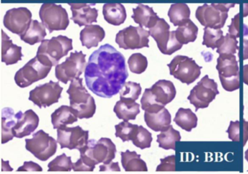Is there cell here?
Here are the masks:
<instances>
[{
    "instance_id": "2",
    "label": "cell",
    "mask_w": 248,
    "mask_h": 174,
    "mask_svg": "<svg viewBox=\"0 0 248 174\" xmlns=\"http://www.w3.org/2000/svg\"><path fill=\"white\" fill-rule=\"evenodd\" d=\"M72 49V39L59 35L50 39H44L39 46L36 56L46 65L56 66L60 59L66 56Z\"/></svg>"
},
{
    "instance_id": "11",
    "label": "cell",
    "mask_w": 248,
    "mask_h": 174,
    "mask_svg": "<svg viewBox=\"0 0 248 174\" xmlns=\"http://www.w3.org/2000/svg\"><path fill=\"white\" fill-rule=\"evenodd\" d=\"M86 55L81 52H71L64 62L56 66V77L64 84L79 78L87 66Z\"/></svg>"
},
{
    "instance_id": "27",
    "label": "cell",
    "mask_w": 248,
    "mask_h": 174,
    "mask_svg": "<svg viewBox=\"0 0 248 174\" xmlns=\"http://www.w3.org/2000/svg\"><path fill=\"white\" fill-rule=\"evenodd\" d=\"M114 112L119 119L124 121L135 120L140 113V104L136 102L120 100L116 103Z\"/></svg>"
},
{
    "instance_id": "41",
    "label": "cell",
    "mask_w": 248,
    "mask_h": 174,
    "mask_svg": "<svg viewBox=\"0 0 248 174\" xmlns=\"http://www.w3.org/2000/svg\"><path fill=\"white\" fill-rule=\"evenodd\" d=\"M127 63L130 71L136 74L143 73L148 67L147 58L140 53L133 54L129 58Z\"/></svg>"
},
{
    "instance_id": "44",
    "label": "cell",
    "mask_w": 248,
    "mask_h": 174,
    "mask_svg": "<svg viewBox=\"0 0 248 174\" xmlns=\"http://www.w3.org/2000/svg\"><path fill=\"white\" fill-rule=\"evenodd\" d=\"M160 165H158L156 171H175V155H170L160 160Z\"/></svg>"
},
{
    "instance_id": "47",
    "label": "cell",
    "mask_w": 248,
    "mask_h": 174,
    "mask_svg": "<svg viewBox=\"0 0 248 174\" xmlns=\"http://www.w3.org/2000/svg\"><path fill=\"white\" fill-rule=\"evenodd\" d=\"M100 171H106V172H110V171H120V165L117 162H111L108 164H104L100 165Z\"/></svg>"
},
{
    "instance_id": "1",
    "label": "cell",
    "mask_w": 248,
    "mask_h": 174,
    "mask_svg": "<svg viewBox=\"0 0 248 174\" xmlns=\"http://www.w3.org/2000/svg\"><path fill=\"white\" fill-rule=\"evenodd\" d=\"M128 75L124 55L108 44L90 56L85 71L87 87L103 98H111L120 93Z\"/></svg>"
},
{
    "instance_id": "21",
    "label": "cell",
    "mask_w": 248,
    "mask_h": 174,
    "mask_svg": "<svg viewBox=\"0 0 248 174\" xmlns=\"http://www.w3.org/2000/svg\"><path fill=\"white\" fill-rule=\"evenodd\" d=\"M150 89L155 100L163 105L169 104L176 96V89L173 83L168 80H159Z\"/></svg>"
},
{
    "instance_id": "4",
    "label": "cell",
    "mask_w": 248,
    "mask_h": 174,
    "mask_svg": "<svg viewBox=\"0 0 248 174\" xmlns=\"http://www.w3.org/2000/svg\"><path fill=\"white\" fill-rule=\"evenodd\" d=\"M80 158L95 164L103 162L108 164L115 158L117 148L112 141L108 138H101L99 140L91 139L86 146L79 150Z\"/></svg>"
},
{
    "instance_id": "24",
    "label": "cell",
    "mask_w": 248,
    "mask_h": 174,
    "mask_svg": "<svg viewBox=\"0 0 248 174\" xmlns=\"http://www.w3.org/2000/svg\"><path fill=\"white\" fill-rule=\"evenodd\" d=\"M106 36L104 29L98 25H88L80 32V41L82 46L88 49L96 47Z\"/></svg>"
},
{
    "instance_id": "45",
    "label": "cell",
    "mask_w": 248,
    "mask_h": 174,
    "mask_svg": "<svg viewBox=\"0 0 248 174\" xmlns=\"http://www.w3.org/2000/svg\"><path fill=\"white\" fill-rule=\"evenodd\" d=\"M240 14L238 13L232 20V24L229 26V32L236 38L240 36Z\"/></svg>"
},
{
    "instance_id": "29",
    "label": "cell",
    "mask_w": 248,
    "mask_h": 174,
    "mask_svg": "<svg viewBox=\"0 0 248 174\" xmlns=\"http://www.w3.org/2000/svg\"><path fill=\"white\" fill-rule=\"evenodd\" d=\"M17 119L14 109L5 107L2 110V143L5 144L14 139V127Z\"/></svg>"
},
{
    "instance_id": "16",
    "label": "cell",
    "mask_w": 248,
    "mask_h": 174,
    "mask_svg": "<svg viewBox=\"0 0 248 174\" xmlns=\"http://www.w3.org/2000/svg\"><path fill=\"white\" fill-rule=\"evenodd\" d=\"M89 137V130H85L79 126L58 129L57 142L61 148L80 150L86 146Z\"/></svg>"
},
{
    "instance_id": "33",
    "label": "cell",
    "mask_w": 248,
    "mask_h": 174,
    "mask_svg": "<svg viewBox=\"0 0 248 174\" xmlns=\"http://www.w3.org/2000/svg\"><path fill=\"white\" fill-rule=\"evenodd\" d=\"M189 7L184 3H175L172 4L168 11V16L171 23L175 26H179L182 23L190 19Z\"/></svg>"
},
{
    "instance_id": "39",
    "label": "cell",
    "mask_w": 248,
    "mask_h": 174,
    "mask_svg": "<svg viewBox=\"0 0 248 174\" xmlns=\"http://www.w3.org/2000/svg\"><path fill=\"white\" fill-rule=\"evenodd\" d=\"M48 171H65L69 172L73 169V163L71 157H67L66 154H62L56 157L48 164Z\"/></svg>"
},
{
    "instance_id": "23",
    "label": "cell",
    "mask_w": 248,
    "mask_h": 174,
    "mask_svg": "<svg viewBox=\"0 0 248 174\" xmlns=\"http://www.w3.org/2000/svg\"><path fill=\"white\" fill-rule=\"evenodd\" d=\"M78 120V113L71 106H61L51 115L52 124L54 129L66 127L68 125L73 124Z\"/></svg>"
},
{
    "instance_id": "13",
    "label": "cell",
    "mask_w": 248,
    "mask_h": 174,
    "mask_svg": "<svg viewBox=\"0 0 248 174\" xmlns=\"http://www.w3.org/2000/svg\"><path fill=\"white\" fill-rule=\"evenodd\" d=\"M218 94L217 83L206 75L191 90L188 100L195 107V111H197L199 109L208 107Z\"/></svg>"
},
{
    "instance_id": "3",
    "label": "cell",
    "mask_w": 248,
    "mask_h": 174,
    "mask_svg": "<svg viewBox=\"0 0 248 174\" xmlns=\"http://www.w3.org/2000/svg\"><path fill=\"white\" fill-rule=\"evenodd\" d=\"M66 92L69 95L70 106L76 110L78 118H91L96 110L95 100L82 84V78H75L71 81Z\"/></svg>"
},
{
    "instance_id": "15",
    "label": "cell",
    "mask_w": 248,
    "mask_h": 174,
    "mask_svg": "<svg viewBox=\"0 0 248 174\" xmlns=\"http://www.w3.org/2000/svg\"><path fill=\"white\" fill-rule=\"evenodd\" d=\"M62 91L63 87H61L59 82L50 81L46 84L37 86L31 90L29 100L40 108L50 107L52 104L59 102Z\"/></svg>"
},
{
    "instance_id": "43",
    "label": "cell",
    "mask_w": 248,
    "mask_h": 174,
    "mask_svg": "<svg viewBox=\"0 0 248 174\" xmlns=\"http://www.w3.org/2000/svg\"><path fill=\"white\" fill-rule=\"evenodd\" d=\"M140 104H141L142 110L148 112L155 111L165 107V105L159 104L155 100L150 88L145 89L143 97L140 100Z\"/></svg>"
},
{
    "instance_id": "32",
    "label": "cell",
    "mask_w": 248,
    "mask_h": 174,
    "mask_svg": "<svg viewBox=\"0 0 248 174\" xmlns=\"http://www.w3.org/2000/svg\"><path fill=\"white\" fill-rule=\"evenodd\" d=\"M197 121H198V118L191 109H185L182 107L178 110L174 118V122L178 126L188 132L191 131L193 129L197 127Z\"/></svg>"
},
{
    "instance_id": "19",
    "label": "cell",
    "mask_w": 248,
    "mask_h": 174,
    "mask_svg": "<svg viewBox=\"0 0 248 174\" xmlns=\"http://www.w3.org/2000/svg\"><path fill=\"white\" fill-rule=\"evenodd\" d=\"M72 17H71L75 23L78 26H88L93 23H96L98 16V10L91 7L95 4H85V3H69Z\"/></svg>"
},
{
    "instance_id": "6",
    "label": "cell",
    "mask_w": 248,
    "mask_h": 174,
    "mask_svg": "<svg viewBox=\"0 0 248 174\" xmlns=\"http://www.w3.org/2000/svg\"><path fill=\"white\" fill-rule=\"evenodd\" d=\"M216 69L222 87L227 91L239 89V69L236 56L233 54H221L217 59Z\"/></svg>"
},
{
    "instance_id": "30",
    "label": "cell",
    "mask_w": 248,
    "mask_h": 174,
    "mask_svg": "<svg viewBox=\"0 0 248 174\" xmlns=\"http://www.w3.org/2000/svg\"><path fill=\"white\" fill-rule=\"evenodd\" d=\"M122 165L125 171H147L146 162L136 152L126 150L122 152Z\"/></svg>"
},
{
    "instance_id": "50",
    "label": "cell",
    "mask_w": 248,
    "mask_h": 174,
    "mask_svg": "<svg viewBox=\"0 0 248 174\" xmlns=\"http://www.w3.org/2000/svg\"><path fill=\"white\" fill-rule=\"evenodd\" d=\"M245 160H246L248 161V149H247L246 152H245Z\"/></svg>"
},
{
    "instance_id": "12",
    "label": "cell",
    "mask_w": 248,
    "mask_h": 174,
    "mask_svg": "<svg viewBox=\"0 0 248 174\" xmlns=\"http://www.w3.org/2000/svg\"><path fill=\"white\" fill-rule=\"evenodd\" d=\"M52 67L42 62L37 56L29 61L16 73L14 79L18 87L26 88L48 75Z\"/></svg>"
},
{
    "instance_id": "9",
    "label": "cell",
    "mask_w": 248,
    "mask_h": 174,
    "mask_svg": "<svg viewBox=\"0 0 248 174\" xmlns=\"http://www.w3.org/2000/svg\"><path fill=\"white\" fill-rule=\"evenodd\" d=\"M57 147L56 139L43 130L36 132L31 139H26V149L41 161H47L53 157Z\"/></svg>"
},
{
    "instance_id": "35",
    "label": "cell",
    "mask_w": 248,
    "mask_h": 174,
    "mask_svg": "<svg viewBox=\"0 0 248 174\" xmlns=\"http://www.w3.org/2000/svg\"><path fill=\"white\" fill-rule=\"evenodd\" d=\"M229 133V138L233 142H239L241 140V135L243 138V146H245L248 141V122L243 119L241 124L239 120L231 121L229 129L226 130Z\"/></svg>"
},
{
    "instance_id": "10",
    "label": "cell",
    "mask_w": 248,
    "mask_h": 174,
    "mask_svg": "<svg viewBox=\"0 0 248 174\" xmlns=\"http://www.w3.org/2000/svg\"><path fill=\"white\" fill-rule=\"evenodd\" d=\"M40 17L50 33L54 30H65L69 25L66 9L54 3L43 4L40 7Z\"/></svg>"
},
{
    "instance_id": "26",
    "label": "cell",
    "mask_w": 248,
    "mask_h": 174,
    "mask_svg": "<svg viewBox=\"0 0 248 174\" xmlns=\"http://www.w3.org/2000/svg\"><path fill=\"white\" fill-rule=\"evenodd\" d=\"M103 14L107 23L120 26L125 21L127 13L124 5L120 3H107L103 6Z\"/></svg>"
},
{
    "instance_id": "37",
    "label": "cell",
    "mask_w": 248,
    "mask_h": 174,
    "mask_svg": "<svg viewBox=\"0 0 248 174\" xmlns=\"http://www.w3.org/2000/svg\"><path fill=\"white\" fill-rule=\"evenodd\" d=\"M139 126L128 121L122 122L115 126V136L120 138L123 142L132 141L139 129Z\"/></svg>"
},
{
    "instance_id": "17",
    "label": "cell",
    "mask_w": 248,
    "mask_h": 174,
    "mask_svg": "<svg viewBox=\"0 0 248 174\" xmlns=\"http://www.w3.org/2000/svg\"><path fill=\"white\" fill-rule=\"evenodd\" d=\"M32 14L27 7H18L8 10L4 17V26L10 31L21 35L31 24Z\"/></svg>"
},
{
    "instance_id": "36",
    "label": "cell",
    "mask_w": 248,
    "mask_h": 174,
    "mask_svg": "<svg viewBox=\"0 0 248 174\" xmlns=\"http://www.w3.org/2000/svg\"><path fill=\"white\" fill-rule=\"evenodd\" d=\"M223 36V32L221 29L205 27L204 29L202 45L215 49L217 48Z\"/></svg>"
},
{
    "instance_id": "5",
    "label": "cell",
    "mask_w": 248,
    "mask_h": 174,
    "mask_svg": "<svg viewBox=\"0 0 248 174\" xmlns=\"http://www.w3.org/2000/svg\"><path fill=\"white\" fill-rule=\"evenodd\" d=\"M235 4H204L196 10L195 16L198 21L204 27L222 29L228 18V12Z\"/></svg>"
},
{
    "instance_id": "48",
    "label": "cell",
    "mask_w": 248,
    "mask_h": 174,
    "mask_svg": "<svg viewBox=\"0 0 248 174\" xmlns=\"http://www.w3.org/2000/svg\"><path fill=\"white\" fill-rule=\"evenodd\" d=\"M243 81L248 86V64L243 67Z\"/></svg>"
},
{
    "instance_id": "14",
    "label": "cell",
    "mask_w": 248,
    "mask_h": 174,
    "mask_svg": "<svg viewBox=\"0 0 248 174\" xmlns=\"http://www.w3.org/2000/svg\"><path fill=\"white\" fill-rule=\"evenodd\" d=\"M149 30L141 26H130L120 30L116 35V43L124 49H138L149 47Z\"/></svg>"
},
{
    "instance_id": "42",
    "label": "cell",
    "mask_w": 248,
    "mask_h": 174,
    "mask_svg": "<svg viewBox=\"0 0 248 174\" xmlns=\"http://www.w3.org/2000/svg\"><path fill=\"white\" fill-rule=\"evenodd\" d=\"M152 140L153 139L152 133L143 126H139V129L132 142L135 146L140 149H144L150 147Z\"/></svg>"
},
{
    "instance_id": "20",
    "label": "cell",
    "mask_w": 248,
    "mask_h": 174,
    "mask_svg": "<svg viewBox=\"0 0 248 174\" xmlns=\"http://www.w3.org/2000/svg\"><path fill=\"white\" fill-rule=\"evenodd\" d=\"M144 120L148 127L155 131H165L170 126L171 115L165 107L156 111H145Z\"/></svg>"
},
{
    "instance_id": "18",
    "label": "cell",
    "mask_w": 248,
    "mask_h": 174,
    "mask_svg": "<svg viewBox=\"0 0 248 174\" xmlns=\"http://www.w3.org/2000/svg\"><path fill=\"white\" fill-rule=\"evenodd\" d=\"M17 119L16 125L14 127V132L15 137L21 139L31 135L38 127L40 118L35 112L28 110L23 113L19 111L16 114Z\"/></svg>"
},
{
    "instance_id": "25",
    "label": "cell",
    "mask_w": 248,
    "mask_h": 174,
    "mask_svg": "<svg viewBox=\"0 0 248 174\" xmlns=\"http://www.w3.org/2000/svg\"><path fill=\"white\" fill-rule=\"evenodd\" d=\"M133 11L132 18L135 23L141 27L151 29L156 24L159 18L157 14L154 11L153 8L146 4H139L136 8H133Z\"/></svg>"
},
{
    "instance_id": "38",
    "label": "cell",
    "mask_w": 248,
    "mask_h": 174,
    "mask_svg": "<svg viewBox=\"0 0 248 174\" xmlns=\"http://www.w3.org/2000/svg\"><path fill=\"white\" fill-rule=\"evenodd\" d=\"M124 89L122 88L120 93V100L126 101L136 102L141 94V87L140 84L128 81L124 85Z\"/></svg>"
},
{
    "instance_id": "28",
    "label": "cell",
    "mask_w": 248,
    "mask_h": 174,
    "mask_svg": "<svg viewBox=\"0 0 248 174\" xmlns=\"http://www.w3.org/2000/svg\"><path fill=\"white\" fill-rule=\"evenodd\" d=\"M46 35L47 33L44 24L40 23L38 20H33L27 30L23 34L20 35V38L26 43L34 45L43 42Z\"/></svg>"
},
{
    "instance_id": "31",
    "label": "cell",
    "mask_w": 248,
    "mask_h": 174,
    "mask_svg": "<svg viewBox=\"0 0 248 174\" xmlns=\"http://www.w3.org/2000/svg\"><path fill=\"white\" fill-rule=\"evenodd\" d=\"M198 35V27L188 19L185 23L178 26L175 30V36L180 43L187 44L189 42H194Z\"/></svg>"
},
{
    "instance_id": "22",
    "label": "cell",
    "mask_w": 248,
    "mask_h": 174,
    "mask_svg": "<svg viewBox=\"0 0 248 174\" xmlns=\"http://www.w3.org/2000/svg\"><path fill=\"white\" fill-rule=\"evenodd\" d=\"M2 33V62L7 65H14L22 59V47L14 44L4 30Z\"/></svg>"
},
{
    "instance_id": "46",
    "label": "cell",
    "mask_w": 248,
    "mask_h": 174,
    "mask_svg": "<svg viewBox=\"0 0 248 174\" xmlns=\"http://www.w3.org/2000/svg\"><path fill=\"white\" fill-rule=\"evenodd\" d=\"M17 171H43V168L32 161L25 162L22 166L20 167Z\"/></svg>"
},
{
    "instance_id": "34",
    "label": "cell",
    "mask_w": 248,
    "mask_h": 174,
    "mask_svg": "<svg viewBox=\"0 0 248 174\" xmlns=\"http://www.w3.org/2000/svg\"><path fill=\"white\" fill-rule=\"evenodd\" d=\"M181 139V134L178 130L173 129L172 126L170 127L165 131L161 132L157 135L156 142L159 144V147L166 149H175V143L180 142Z\"/></svg>"
},
{
    "instance_id": "8",
    "label": "cell",
    "mask_w": 248,
    "mask_h": 174,
    "mask_svg": "<svg viewBox=\"0 0 248 174\" xmlns=\"http://www.w3.org/2000/svg\"><path fill=\"white\" fill-rule=\"evenodd\" d=\"M168 66L170 75L187 85L194 83L201 75L202 67L192 58L184 55L175 56Z\"/></svg>"
},
{
    "instance_id": "40",
    "label": "cell",
    "mask_w": 248,
    "mask_h": 174,
    "mask_svg": "<svg viewBox=\"0 0 248 174\" xmlns=\"http://www.w3.org/2000/svg\"><path fill=\"white\" fill-rule=\"evenodd\" d=\"M217 49V52L219 55L221 54L234 55L236 51L239 50L237 39L231 33H227L226 36H223Z\"/></svg>"
},
{
    "instance_id": "49",
    "label": "cell",
    "mask_w": 248,
    "mask_h": 174,
    "mask_svg": "<svg viewBox=\"0 0 248 174\" xmlns=\"http://www.w3.org/2000/svg\"><path fill=\"white\" fill-rule=\"evenodd\" d=\"M244 59H248V40L244 39Z\"/></svg>"
},
{
    "instance_id": "7",
    "label": "cell",
    "mask_w": 248,
    "mask_h": 174,
    "mask_svg": "<svg viewBox=\"0 0 248 174\" xmlns=\"http://www.w3.org/2000/svg\"><path fill=\"white\" fill-rule=\"evenodd\" d=\"M170 26L165 19H158L153 27L149 29L150 36L156 41L160 52L164 55H171L182 48L175 36V30H170Z\"/></svg>"
}]
</instances>
